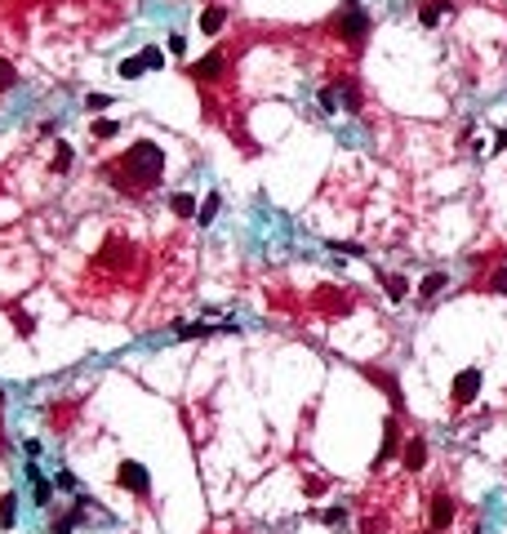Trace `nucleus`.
<instances>
[{
  "mask_svg": "<svg viewBox=\"0 0 507 534\" xmlns=\"http://www.w3.org/2000/svg\"><path fill=\"white\" fill-rule=\"evenodd\" d=\"M445 285H450V272H427V276H422V285H418V298H422V303H432Z\"/></svg>",
  "mask_w": 507,
  "mask_h": 534,
  "instance_id": "nucleus-14",
  "label": "nucleus"
},
{
  "mask_svg": "<svg viewBox=\"0 0 507 534\" xmlns=\"http://www.w3.org/2000/svg\"><path fill=\"white\" fill-rule=\"evenodd\" d=\"M14 521H18V499L14 494H0V526L14 530Z\"/></svg>",
  "mask_w": 507,
  "mask_h": 534,
  "instance_id": "nucleus-18",
  "label": "nucleus"
},
{
  "mask_svg": "<svg viewBox=\"0 0 507 534\" xmlns=\"http://www.w3.org/2000/svg\"><path fill=\"white\" fill-rule=\"evenodd\" d=\"M450 0H422V9H418V22H422V27H436V22L445 18V14H450Z\"/></svg>",
  "mask_w": 507,
  "mask_h": 534,
  "instance_id": "nucleus-10",
  "label": "nucleus"
},
{
  "mask_svg": "<svg viewBox=\"0 0 507 534\" xmlns=\"http://www.w3.org/2000/svg\"><path fill=\"white\" fill-rule=\"evenodd\" d=\"M120 80H134V76H142V71H147V63H142V54L138 58H120Z\"/></svg>",
  "mask_w": 507,
  "mask_h": 534,
  "instance_id": "nucleus-20",
  "label": "nucleus"
},
{
  "mask_svg": "<svg viewBox=\"0 0 507 534\" xmlns=\"http://www.w3.org/2000/svg\"><path fill=\"white\" fill-rule=\"evenodd\" d=\"M347 512H343V507H325V512H321V521H325V526H338V521H343Z\"/></svg>",
  "mask_w": 507,
  "mask_h": 534,
  "instance_id": "nucleus-31",
  "label": "nucleus"
},
{
  "mask_svg": "<svg viewBox=\"0 0 507 534\" xmlns=\"http://www.w3.org/2000/svg\"><path fill=\"white\" fill-rule=\"evenodd\" d=\"M214 334H236V325H219V330L214 325H183L178 330V338H187V343H200V338H214Z\"/></svg>",
  "mask_w": 507,
  "mask_h": 534,
  "instance_id": "nucleus-9",
  "label": "nucleus"
},
{
  "mask_svg": "<svg viewBox=\"0 0 507 534\" xmlns=\"http://www.w3.org/2000/svg\"><path fill=\"white\" fill-rule=\"evenodd\" d=\"M392 454H401V436H396V419L383 423V445H379V459H374V468H383Z\"/></svg>",
  "mask_w": 507,
  "mask_h": 534,
  "instance_id": "nucleus-8",
  "label": "nucleus"
},
{
  "mask_svg": "<svg viewBox=\"0 0 507 534\" xmlns=\"http://www.w3.org/2000/svg\"><path fill=\"white\" fill-rule=\"evenodd\" d=\"M54 485H58V490H80V481L76 477H71V472L63 468V472H58V477H54Z\"/></svg>",
  "mask_w": 507,
  "mask_h": 534,
  "instance_id": "nucleus-27",
  "label": "nucleus"
},
{
  "mask_svg": "<svg viewBox=\"0 0 507 534\" xmlns=\"http://www.w3.org/2000/svg\"><path fill=\"white\" fill-rule=\"evenodd\" d=\"M227 71V50H214V54H205V58H196V63H187V76L191 80H219Z\"/></svg>",
  "mask_w": 507,
  "mask_h": 534,
  "instance_id": "nucleus-5",
  "label": "nucleus"
},
{
  "mask_svg": "<svg viewBox=\"0 0 507 534\" xmlns=\"http://www.w3.org/2000/svg\"><path fill=\"white\" fill-rule=\"evenodd\" d=\"M84 107H89V112H107V107H112V99H107V94H89V99H84Z\"/></svg>",
  "mask_w": 507,
  "mask_h": 534,
  "instance_id": "nucleus-26",
  "label": "nucleus"
},
{
  "mask_svg": "<svg viewBox=\"0 0 507 534\" xmlns=\"http://www.w3.org/2000/svg\"><path fill=\"white\" fill-rule=\"evenodd\" d=\"M223 22H227V9H223V5H210V9L200 14V31L214 36V31H223Z\"/></svg>",
  "mask_w": 507,
  "mask_h": 534,
  "instance_id": "nucleus-17",
  "label": "nucleus"
},
{
  "mask_svg": "<svg viewBox=\"0 0 507 534\" xmlns=\"http://www.w3.org/2000/svg\"><path fill=\"white\" fill-rule=\"evenodd\" d=\"M27 481H31V499L41 503V507L54 499V481H45L41 472H36V463H27Z\"/></svg>",
  "mask_w": 507,
  "mask_h": 534,
  "instance_id": "nucleus-11",
  "label": "nucleus"
},
{
  "mask_svg": "<svg viewBox=\"0 0 507 534\" xmlns=\"http://www.w3.org/2000/svg\"><path fill=\"white\" fill-rule=\"evenodd\" d=\"M14 325H18V334H31L36 330V321L27 317V312H14Z\"/></svg>",
  "mask_w": 507,
  "mask_h": 534,
  "instance_id": "nucleus-30",
  "label": "nucleus"
},
{
  "mask_svg": "<svg viewBox=\"0 0 507 534\" xmlns=\"http://www.w3.org/2000/svg\"><path fill=\"white\" fill-rule=\"evenodd\" d=\"M219 196H205V205H200V210H196V218H200V223H214V214H219Z\"/></svg>",
  "mask_w": 507,
  "mask_h": 534,
  "instance_id": "nucleus-23",
  "label": "nucleus"
},
{
  "mask_svg": "<svg viewBox=\"0 0 507 534\" xmlns=\"http://www.w3.org/2000/svg\"><path fill=\"white\" fill-rule=\"evenodd\" d=\"M401 463H405V472H422V463H427V441L422 436H409L401 445Z\"/></svg>",
  "mask_w": 507,
  "mask_h": 534,
  "instance_id": "nucleus-7",
  "label": "nucleus"
},
{
  "mask_svg": "<svg viewBox=\"0 0 507 534\" xmlns=\"http://www.w3.org/2000/svg\"><path fill=\"white\" fill-rule=\"evenodd\" d=\"M325 490H330V481H325V477H303V494H307V499H321Z\"/></svg>",
  "mask_w": 507,
  "mask_h": 534,
  "instance_id": "nucleus-21",
  "label": "nucleus"
},
{
  "mask_svg": "<svg viewBox=\"0 0 507 534\" xmlns=\"http://www.w3.org/2000/svg\"><path fill=\"white\" fill-rule=\"evenodd\" d=\"M103 174L116 183V192L138 196V192H152L156 183H161V174H165V152L156 147L152 138H138V143H129V152H120L116 161H107Z\"/></svg>",
  "mask_w": 507,
  "mask_h": 534,
  "instance_id": "nucleus-1",
  "label": "nucleus"
},
{
  "mask_svg": "<svg viewBox=\"0 0 507 534\" xmlns=\"http://www.w3.org/2000/svg\"><path fill=\"white\" fill-rule=\"evenodd\" d=\"M334 31L343 36V41L360 45V41H365V31H369L365 5H360V0H343V5H338V14H334Z\"/></svg>",
  "mask_w": 507,
  "mask_h": 534,
  "instance_id": "nucleus-2",
  "label": "nucleus"
},
{
  "mask_svg": "<svg viewBox=\"0 0 507 534\" xmlns=\"http://www.w3.org/2000/svg\"><path fill=\"white\" fill-rule=\"evenodd\" d=\"M427 534H436V530H427Z\"/></svg>",
  "mask_w": 507,
  "mask_h": 534,
  "instance_id": "nucleus-34",
  "label": "nucleus"
},
{
  "mask_svg": "<svg viewBox=\"0 0 507 534\" xmlns=\"http://www.w3.org/2000/svg\"><path fill=\"white\" fill-rule=\"evenodd\" d=\"M142 63H147V71H156V67H165V54L156 50V45H147V50H142Z\"/></svg>",
  "mask_w": 507,
  "mask_h": 534,
  "instance_id": "nucleus-24",
  "label": "nucleus"
},
{
  "mask_svg": "<svg viewBox=\"0 0 507 534\" xmlns=\"http://www.w3.org/2000/svg\"><path fill=\"white\" fill-rule=\"evenodd\" d=\"M480 379H485V374H480L476 366H467V370H458V374H454V387H450V396H454V405H472V400L480 396Z\"/></svg>",
  "mask_w": 507,
  "mask_h": 534,
  "instance_id": "nucleus-4",
  "label": "nucleus"
},
{
  "mask_svg": "<svg viewBox=\"0 0 507 534\" xmlns=\"http://www.w3.org/2000/svg\"><path fill=\"white\" fill-rule=\"evenodd\" d=\"M183 50H187V41H183V36L174 31V36H169V54H183Z\"/></svg>",
  "mask_w": 507,
  "mask_h": 534,
  "instance_id": "nucleus-32",
  "label": "nucleus"
},
{
  "mask_svg": "<svg viewBox=\"0 0 507 534\" xmlns=\"http://www.w3.org/2000/svg\"><path fill=\"white\" fill-rule=\"evenodd\" d=\"M490 289H494V294H507V267H499V272H494Z\"/></svg>",
  "mask_w": 507,
  "mask_h": 534,
  "instance_id": "nucleus-29",
  "label": "nucleus"
},
{
  "mask_svg": "<svg viewBox=\"0 0 507 534\" xmlns=\"http://www.w3.org/2000/svg\"><path fill=\"white\" fill-rule=\"evenodd\" d=\"M379 281H383V289H388V298H392V303H405V298H409V281H405V276H396V272H379Z\"/></svg>",
  "mask_w": 507,
  "mask_h": 534,
  "instance_id": "nucleus-13",
  "label": "nucleus"
},
{
  "mask_svg": "<svg viewBox=\"0 0 507 534\" xmlns=\"http://www.w3.org/2000/svg\"><path fill=\"white\" fill-rule=\"evenodd\" d=\"M14 85H18L14 63H5V58H0V94H5V89H14Z\"/></svg>",
  "mask_w": 507,
  "mask_h": 534,
  "instance_id": "nucleus-22",
  "label": "nucleus"
},
{
  "mask_svg": "<svg viewBox=\"0 0 507 534\" xmlns=\"http://www.w3.org/2000/svg\"><path fill=\"white\" fill-rule=\"evenodd\" d=\"M321 107H325V112H338V94H334V85H330V89H321Z\"/></svg>",
  "mask_w": 507,
  "mask_h": 534,
  "instance_id": "nucleus-28",
  "label": "nucleus"
},
{
  "mask_svg": "<svg viewBox=\"0 0 507 534\" xmlns=\"http://www.w3.org/2000/svg\"><path fill=\"white\" fill-rule=\"evenodd\" d=\"M338 89H343V103H347V107H352V112H356V107H360V94H356V85L347 80V85H338Z\"/></svg>",
  "mask_w": 507,
  "mask_h": 534,
  "instance_id": "nucleus-25",
  "label": "nucleus"
},
{
  "mask_svg": "<svg viewBox=\"0 0 507 534\" xmlns=\"http://www.w3.org/2000/svg\"><path fill=\"white\" fill-rule=\"evenodd\" d=\"M116 485H120V490H129V494H138V499H147V494H152V472L142 463H134V459H125V463L116 468Z\"/></svg>",
  "mask_w": 507,
  "mask_h": 534,
  "instance_id": "nucleus-3",
  "label": "nucleus"
},
{
  "mask_svg": "<svg viewBox=\"0 0 507 534\" xmlns=\"http://www.w3.org/2000/svg\"><path fill=\"white\" fill-rule=\"evenodd\" d=\"M169 210H174L178 218H196V196H191V192H174V196H169Z\"/></svg>",
  "mask_w": 507,
  "mask_h": 534,
  "instance_id": "nucleus-16",
  "label": "nucleus"
},
{
  "mask_svg": "<svg viewBox=\"0 0 507 534\" xmlns=\"http://www.w3.org/2000/svg\"><path fill=\"white\" fill-rule=\"evenodd\" d=\"M369 379L379 383L383 392H388V400H392V410H401V405H405V400H401V387H396V379H392L388 370H369Z\"/></svg>",
  "mask_w": 507,
  "mask_h": 534,
  "instance_id": "nucleus-15",
  "label": "nucleus"
},
{
  "mask_svg": "<svg viewBox=\"0 0 507 534\" xmlns=\"http://www.w3.org/2000/svg\"><path fill=\"white\" fill-rule=\"evenodd\" d=\"M499 152H507V129H503V134H499Z\"/></svg>",
  "mask_w": 507,
  "mask_h": 534,
  "instance_id": "nucleus-33",
  "label": "nucleus"
},
{
  "mask_svg": "<svg viewBox=\"0 0 507 534\" xmlns=\"http://www.w3.org/2000/svg\"><path fill=\"white\" fill-rule=\"evenodd\" d=\"M71 165H76V152H71L67 138H58V143H54V161H50V169H54V174H71Z\"/></svg>",
  "mask_w": 507,
  "mask_h": 534,
  "instance_id": "nucleus-12",
  "label": "nucleus"
},
{
  "mask_svg": "<svg viewBox=\"0 0 507 534\" xmlns=\"http://www.w3.org/2000/svg\"><path fill=\"white\" fill-rule=\"evenodd\" d=\"M89 134H94V138H116V134H120V120H112V116H98V120L89 125Z\"/></svg>",
  "mask_w": 507,
  "mask_h": 534,
  "instance_id": "nucleus-19",
  "label": "nucleus"
},
{
  "mask_svg": "<svg viewBox=\"0 0 507 534\" xmlns=\"http://www.w3.org/2000/svg\"><path fill=\"white\" fill-rule=\"evenodd\" d=\"M454 512H458V507H454L450 494H436V499H432V530L445 534V530L454 526Z\"/></svg>",
  "mask_w": 507,
  "mask_h": 534,
  "instance_id": "nucleus-6",
  "label": "nucleus"
}]
</instances>
